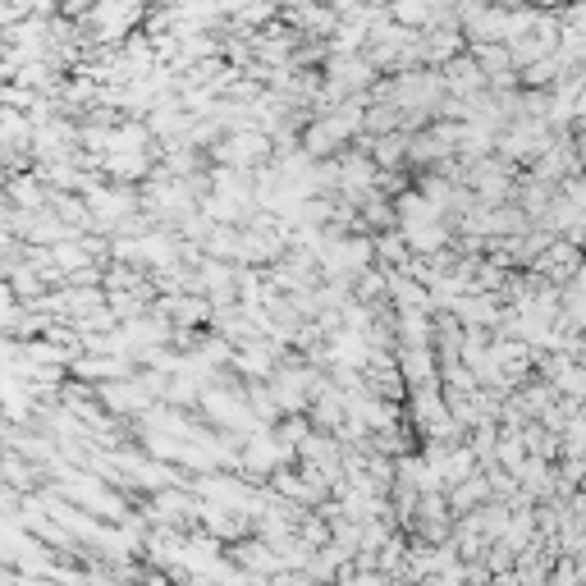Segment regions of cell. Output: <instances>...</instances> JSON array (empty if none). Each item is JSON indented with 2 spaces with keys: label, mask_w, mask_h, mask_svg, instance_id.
Wrapping results in <instances>:
<instances>
[{
  "label": "cell",
  "mask_w": 586,
  "mask_h": 586,
  "mask_svg": "<svg viewBox=\"0 0 586 586\" xmlns=\"http://www.w3.org/2000/svg\"><path fill=\"white\" fill-rule=\"evenodd\" d=\"M440 83H445L449 92H463V97H472V92H477L486 78H481V65H477V60H454V65L440 74Z\"/></svg>",
  "instance_id": "3"
},
{
  "label": "cell",
  "mask_w": 586,
  "mask_h": 586,
  "mask_svg": "<svg viewBox=\"0 0 586 586\" xmlns=\"http://www.w3.org/2000/svg\"><path fill=\"white\" fill-rule=\"evenodd\" d=\"M216 156L225 165H234V170H252V165H261L271 156V142L257 129H239L234 138H225V147H216Z\"/></svg>",
  "instance_id": "1"
},
{
  "label": "cell",
  "mask_w": 586,
  "mask_h": 586,
  "mask_svg": "<svg viewBox=\"0 0 586 586\" xmlns=\"http://www.w3.org/2000/svg\"><path fill=\"white\" fill-rule=\"evenodd\" d=\"M403 156H408V138H403V133H390V129H385V138H376V147H371V161L376 165H399Z\"/></svg>",
  "instance_id": "5"
},
{
  "label": "cell",
  "mask_w": 586,
  "mask_h": 586,
  "mask_svg": "<svg viewBox=\"0 0 586 586\" xmlns=\"http://www.w3.org/2000/svg\"><path fill=\"white\" fill-rule=\"evenodd\" d=\"M106 403L110 408H120V413H133V408H147V390H124V385H115V390H106Z\"/></svg>",
  "instance_id": "6"
},
{
  "label": "cell",
  "mask_w": 586,
  "mask_h": 586,
  "mask_svg": "<svg viewBox=\"0 0 586 586\" xmlns=\"http://www.w3.org/2000/svg\"><path fill=\"white\" fill-rule=\"evenodd\" d=\"M307 385H312V376H307V371H280V376H275V399H280L284 408H303V403H307Z\"/></svg>",
  "instance_id": "4"
},
{
  "label": "cell",
  "mask_w": 586,
  "mask_h": 586,
  "mask_svg": "<svg viewBox=\"0 0 586 586\" xmlns=\"http://www.w3.org/2000/svg\"><path fill=\"white\" fill-rule=\"evenodd\" d=\"M376 257V243L371 239H330L326 248V271L335 275H358L367 271V261Z\"/></svg>",
  "instance_id": "2"
},
{
  "label": "cell",
  "mask_w": 586,
  "mask_h": 586,
  "mask_svg": "<svg viewBox=\"0 0 586 586\" xmlns=\"http://www.w3.org/2000/svg\"><path fill=\"white\" fill-rule=\"evenodd\" d=\"M19 5H23V10H42L46 0H19Z\"/></svg>",
  "instance_id": "7"
}]
</instances>
